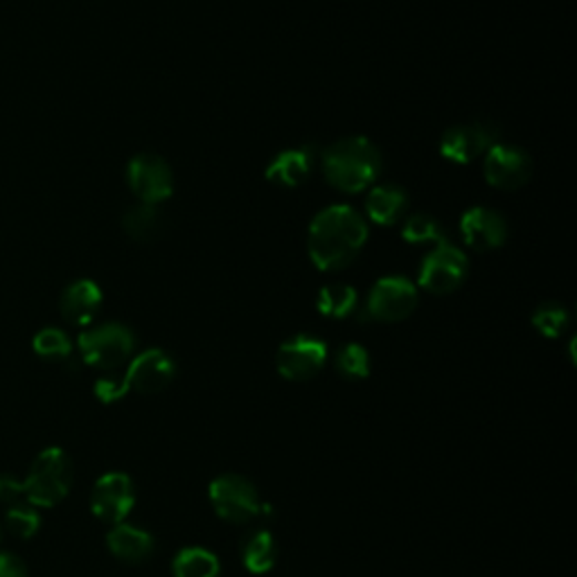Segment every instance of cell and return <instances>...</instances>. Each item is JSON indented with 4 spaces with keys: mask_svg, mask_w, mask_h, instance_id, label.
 <instances>
[{
    "mask_svg": "<svg viewBox=\"0 0 577 577\" xmlns=\"http://www.w3.org/2000/svg\"><path fill=\"white\" fill-rule=\"evenodd\" d=\"M174 377H176L174 359L165 350L152 348L132 361L130 370L124 374V381L126 387H130V391H136L141 395H156L169 387Z\"/></svg>",
    "mask_w": 577,
    "mask_h": 577,
    "instance_id": "13",
    "label": "cell"
},
{
    "mask_svg": "<svg viewBox=\"0 0 577 577\" xmlns=\"http://www.w3.org/2000/svg\"><path fill=\"white\" fill-rule=\"evenodd\" d=\"M337 372L350 381H363L370 374V354L359 343H348L337 352Z\"/></svg>",
    "mask_w": 577,
    "mask_h": 577,
    "instance_id": "25",
    "label": "cell"
},
{
    "mask_svg": "<svg viewBox=\"0 0 577 577\" xmlns=\"http://www.w3.org/2000/svg\"><path fill=\"white\" fill-rule=\"evenodd\" d=\"M165 224H167L165 213L158 206H147V204H138L130 208L122 217L124 233L141 244H152L158 237H163Z\"/></svg>",
    "mask_w": 577,
    "mask_h": 577,
    "instance_id": "19",
    "label": "cell"
},
{
    "mask_svg": "<svg viewBox=\"0 0 577 577\" xmlns=\"http://www.w3.org/2000/svg\"><path fill=\"white\" fill-rule=\"evenodd\" d=\"M570 326V313L555 302H546L535 309L533 328L546 339H559Z\"/></svg>",
    "mask_w": 577,
    "mask_h": 577,
    "instance_id": "24",
    "label": "cell"
},
{
    "mask_svg": "<svg viewBox=\"0 0 577 577\" xmlns=\"http://www.w3.org/2000/svg\"><path fill=\"white\" fill-rule=\"evenodd\" d=\"M402 239L413 246H424V244H440L444 241L442 224L426 213H415L411 215L404 226H402Z\"/></svg>",
    "mask_w": 577,
    "mask_h": 577,
    "instance_id": "23",
    "label": "cell"
},
{
    "mask_svg": "<svg viewBox=\"0 0 577 577\" xmlns=\"http://www.w3.org/2000/svg\"><path fill=\"white\" fill-rule=\"evenodd\" d=\"M328 361V346L309 334L285 341L276 352V368L289 381H309Z\"/></svg>",
    "mask_w": 577,
    "mask_h": 577,
    "instance_id": "10",
    "label": "cell"
},
{
    "mask_svg": "<svg viewBox=\"0 0 577 577\" xmlns=\"http://www.w3.org/2000/svg\"><path fill=\"white\" fill-rule=\"evenodd\" d=\"M126 393H130V387H126L124 377L117 379V377H104L95 383V395L100 402L104 404H113L117 400H122Z\"/></svg>",
    "mask_w": 577,
    "mask_h": 577,
    "instance_id": "28",
    "label": "cell"
},
{
    "mask_svg": "<svg viewBox=\"0 0 577 577\" xmlns=\"http://www.w3.org/2000/svg\"><path fill=\"white\" fill-rule=\"evenodd\" d=\"M23 498L32 507H52L66 498L73 485V465L66 452L59 446L43 449L32 463L30 476L21 483Z\"/></svg>",
    "mask_w": 577,
    "mask_h": 577,
    "instance_id": "3",
    "label": "cell"
},
{
    "mask_svg": "<svg viewBox=\"0 0 577 577\" xmlns=\"http://www.w3.org/2000/svg\"><path fill=\"white\" fill-rule=\"evenodd\" d=\"M208 496L217 517L228 524H246L255 517L267 515L271 509L269 503L260 498L255 485L237 474H224L215 478L208 487Z\"/></svg>",
    "mask_w": 577,
    "mask_h": 577,
    "instance_id": "4",
    "label": "cell"
},
{
    "mask_svg": "<svg viewBox=\"0 0 577 577\" xmlns=\"http://www.w3.org/2000/svg\"><path fill=\"white\" fill-rule=\"evenodd\" d=\"M126 183L134 197L147 206H161L174 192V174L156 154H136L126 165Z\"/></svg>",
    "mask_w": 577,
    "mask_h": 577,
    "instance_id": "8",
    "label": "cell"
},
{
    "mask_svg": "<svg viewBox=\"0 0 577 577\" xmlns=\"http://www.w3.org/2000/svg\"><path fill=\"white\" fill-rule=\"evenodd\" d=\"M102 307V291L93 280H78L66 287L61 293V316L69 320L71 326H91L97 311Z\"/></svg>",
    "mask_w": 577,
    "mask_h": 577,
    "instance_id": "15",
    "label": "cell"
},
{
    "mask_svg": "<svg viewBox=\"0 0 577 577\" xmlns=\"http://www.w3.org/2000/svg\"><path fill=\"white\" fill-rule=\"evenodd\" d=\"M136 503V490L132 478L120 472L104 474L91 492L93 515L111 526L122 524Z\"/></svg>",
    "mask_w": 577,
    "mask_h": 577,
    "instance_id": "11",
    "label": "cell"
},
{
    "mask_svg": "<svg viewBox=\"0 0 577 577\" xmlns=\"http://www.w3.org/2000/svg\"><path fill=\"white\" fill-rule=\"evenodd\" d=\"M34 352L45 361H69L73 354L71 339L56 328L41 330L32 341Z\"/></svg>",
    "mask_w": 577,
    "mask_h": 577,
    "instance_id": "26",
    "label": "cell"
},
{
    "mask_svg": "<svg viewBox=\"0 0 577 577\" xmlns=\"http://www.w3.org/2000/svg\"><path fill=\"white\" fill-rule=\"evenodd\" d=\"M467 274H470L467 255L458 246L440 241L422 260L418 271V285L426 293L446 296V293H454L465 282Z\"/></svg>",
    "mask_w": 577,
    "mask_h": 577,
    "instance_id": "5",
    "label": "cell"
},
{
    "mask_svg": "<svg viewBox=\"0 0 577 577\" xmlns=\"http://www.w3.org/2000/svg\"><path fill=\"white\" fill-rule=\"evenodd\" d=\"M316 165V154L311 147H293L280 152L267 167V181L278 187H300L309 181Z\"/></svg>",
    "mask_w": 577,
    "mask_h": 577,
    "instance_id": "16",
    "label": "cell"
},
{
    "mask_svg": "<svg viewBox=\"0 0 577 577\" xmlns=\"http://www.w3.org/2000/svg\"><path fill=\"white\" fill-rule=\"evenodd\" d=\"M418 307V287L404 276H389L374 282L363 307V320L400 323Z\"/></svg>",
    "mask_w": 577,
    "mask_h": 577,
    "instance_id": "6",
    "label": "cell"
},
{
    "mask_svg": "<svg viewBox=\"0 0 577 577\" xmlns=\"http://www.w3.org/2000/svg\"><path fill=\"white\" fill-rule=\"evenodd\" d=\"M357 302H359L357 289L350 287V285L337 282V285H328V287L318 291L316 307L323 316L341 320V318H348V316L354 313Z\"/></svg>",
    "mask_w": 577,
    "mask_h": 577,
    "instance_id": "22",
    "label": "cell"
},
{
    "mask_svg": "<svg viewBox=\"0 0 577 577\" xmlns=\"http://www.w3.org/2000/svg\"><path fill=\"white\" fill-rule=\"evenodd\" d=\"M461 235L472 250L490 253V250L501 248L507 241L509 230H507V221L503 215H498L496 210L476 206L463 215Z\"/></svg>",
    "mask_w": 577,
    "mask_h": 577,
    "instance_id": "14",
    "label": "cell"
},
{
    "mask_svg": "<svg viewBox=\"0 0 577 577\" xmlns=\"http://www.w3.org/2000/svg\"><path fill=\"white\" fill-rule=\"evenodd\" d=\"M278 546L269 530H255L241 544V561L248 573L265 575L276 566Z\"/></svg>",
    "mask_w": 577,
    "mask_h": 577,
    "instance_id": "20",
    "label": "cell"
},
{
    "mask_svg": "<svg viewBox=\"0 0 577 577\" xmlns=\"http://www.w3.org/2000/svg\"><path fill=\"white\" fill-rule=\"evenodd\" d=\"M109 550L124 564H143L154 553V537L147 530H141L130 524H117L106 535Z\"/></svg>",
    "mask_w": 577,
    "mask_h": 577,
    "instance_id": "18",
    "label": "cell"
},
{
    "mask_svg": "<svg viewBox=\"0 0 577 577\" xmlns=\"http://www.w3.org/2000/svg\"><path fill=\"white\" fill-rule=\"evenodd\" d=\"M0 577H28V568L17 555L0 553Z\"/></svg>",
    "mask_w": 577,
    "mask_h": 577,
    "instance_id": "30",
    "label": "cell"
},
{
    "mask_svg": "<svg viewBox=\"0 0 577 577\" xmlns=\"http://www.w3.org/2000/svg\"><path fill=\"white\" fill-rule=\"evenodd\" d=\"M0 503L3 505H17L23 503V485L17 483L14 478L0 476Z\"/></svg>",
    "mask_w": 577,
    "mask_h": 577,
    "instance_id": "29",
    "label": "cell"
},
{
    "mask_svg": "<svg viewBox=\"0 0 577 577\" xmlns=\"http://www.w3.org/2000/svg\"><path fill=\"white\" fill-rule=\"evenodd\" d=\"M368 241L363 217L350 206H330L320 210L307 235V250L313 267L323 274L348 269Z\"/></svg>",
    "mask_w": 577,
    "mask_h": 577,
    "instance_id": "1",
    "label": "cell"
},
{
    "mask_svg": "<svg viewBox=\"0 0 577 577\" xmlns=\"http://www.w3.org/2000/svg\"><path fill=\"white\" fill-rule=\"evenodd\" d=\"M409 210V195L400 185H374L365 199V215L377 226H395Z\"/></svg>",
    "mask_w": 577,
    "mask_h": 577,
    "instance_id": "17",
    "label": "cell"
},
{
    "mask_svg": "<svg viewBox=\"0 0 577 577\" xmlns=\"http://www.w3.org/2000/svg\"><path fill=\"white\" fill-rule=\"evenodd\" d=\"M535 163L530 154L517 145L494 143L485 156V181L503 192H517L533 178Z\"/></svg>",
    "mask_w": 577,
    "mask_h": 577,
    "instance_id": "9",
    "label": "cell"
},
{
    "mask_svg": "<svg viewBox=\"0 0 577 577\" xmlns=\"http://www.w3.org/2000/svg\"><path fill=\"white\" fill-rule=\"evenodd\" d=\"M496 141V132L487 122H470L456 124L446 130L440 138V154L442 158L452 161L456 165H470L481 158Z\"/></svg>",
    "mask_w": 577,
    "mask_h": 577,
    "instance_id": "12",
    "label": "cell"
},
{
    "mask_svg": "<svg viewBox=\"0 0 577 577\" xmlns=\"http://www.w3.org/2000/svg\"><path fill=\"white\" fill-rule=\"evenodd\" d=\"M134 350H136L134 332L120 323H106L80 337V352L84 363L97 370L120 368L122 363H126L134 357Z\"/></svg>",
    "mask_w": 577,
    "mask_h": 577,
    "instance_id": "7",
    "label": "cell"
},
{
    "mask_svg": "<svg viewBox=\"0 0 577 577\" xmlns=\"http://www.w3.org/2000/svg\"><path fill=\"white\" fill-rule=\"evenodd\" d=\"M6 524H8V530L14 537L30 539V537L37 535V530L41 526V517H39V512L30 503H17V505H12L8 509Z\"/></svg>",
    "mask_w": 577,
    "mask_h": 577,
    "instance_id": "27",
    "label": "cell"
},
{
    "mask_svg": "<svg viewBox=\"0 0 577 577\" xmlns=\"http://www.w3.org/2000/svg\"><path fill=\"white\" fill-rule=\"evenodd\" d=\"M174 577H219V557L206 548H183L172 561Z\"/></svg>",
    "mask_w": 577,
    "mask_h": 577,
    "instance_id": "21",
    "label": "cell"
},
{
    "mask_svg": "<svg viewBox=\"0 0 577 577\" xmlns=\"http://www.w3.org/2000/svg\"><path fill=\"white\" fill-rule=\"evenodd\" d=\"M320 165H323L326 181L334 189L343 192V195H359L379 178L381 154L372 141L348 136L320 154Z\"/></svg>",
    "mask_w": 577,
    "mask_h": 577,
    "instance_id": "2",
    "label": "cell"
},
{
    "mask_svg": "<svg viewBox=\"0 0 577 577\" xmlns=\"http://www.w3.org/2000/svg\"><path fill=\"white\" fill-rule=\"evenodd\" d=\"M0 537H3V528H0Z\"/></svg>",
    "mask_w": 577,
    "mask_h": 577,
    "instance_id": "31",
    "label": "cell"
}]
</instances>
